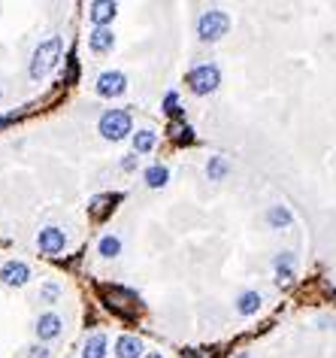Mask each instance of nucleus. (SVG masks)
<instances>
[{
	"label": "nucleus",
	"mask_w": 336,
	"mask_h": 358,
	"mask_svg": "<svg viewBox=\"0 0 336 358\" xmlns=\"http://www.w3.org/2000/svg\"><path fill=\"white\" fill-rule=\"evenodd\" d=\"M266 222H270L273 228H285V225L294 222V216L285 207H270V212H266Z\"/></svg>",
	"instance_id": "obj_17"
},
{
	"label": "nucleus",
	"mask_w": 336,
	"mask_h": 358,
	"mask_svg": "<svg viewBox=\"0 0 336 358\" xmlns=\"http://www.w3.org/2000/svg\"><path fill=\"white\" fill-rule=\"evenodd\" d=\"M58 55H61V37H49L45 43H40L34 52V61H30V76H34V79H43V76L58 64Z\"/></svg>",
	"instance_id": "obj_1"
},
{
	"label": "nucleus",
	"mask_w": 336,
	"mask_h": 358,
	"mask_svg": "<svg viewBox=\"0 0 336 358\" xmlns=\"http://www.w3.org/2000/svg\"><path fill=\"white\" fill-rule=\"evenodd\" d=\"M273 268H276L279 283H291L294 279V255L291 252H279L276 261H273Z\"/></svg>",
	"instance_id": "obj_12"
},
{
	"label": "nucleus",
	"mask_w": 336,
	"mask_h": 358,
	"mask_svg": "<svg viewBox=\"0 0 336 358\" xmlns=\"http://www.w3.org/2000/svg\"><path fill=\"white\" fill-rule=\"evenodd\" d=\"M101 134L106 140H121L131 134V116L125 110H109L101 116Z\"/></svg>",
	"instance_id": "obj_4"
},
{
	"label": "nucleus",
	"mask_w": 336,
	"mask_h": 358,
	"mask_svg": "<svg viewBox=\"0 0 336 358\" xmlns=\"http://www.w3.org/2000/svg\"><path fill=\"white\" fill-rule=\"evenodd\" d=\"M36 243H40L43 252L55 255V252H61V249L67 246V237H64V231H61V228H43L40 237H36Z\"/></svg>",
	"instance_id": "obj_7"
},
{
	"label": "nucleus",
	"mask_w": 336,
	"mask_h": 358,
	"mask_svg": "<svg viewBox=\"0 0 336 358\" xmlns=\"http://www.w3.org/2000/svg\"><path fill=\"white\" fill-rule=\"evenodd\" d=\"M101 292H103V298L109 301L106 307L116 310V313H121V316H131L134 310H136V304H140V301H136V295H134V292H127V288H118V286H112V288H109V286H103Z\"/></svg>",
	"instance_id": "obj_5"
},
{
	"label": "nucleus",
	"mask_w": 336,
	"mask_h": 358,
	"mask_svg": "<svg viewBox=\"0 0 336 358\" xmlns=\"http://www.w3.org/2000/svg\"><path fill=\"white\" fill-rule=\"evenodd\" d=\"M134 164H136L134 158H125V161H121V167H125V170H134Z\"/></svg>",
	"instance_id": "obj_24"
},
{
	"label": "nucleus",
	"mask_w": 336,
	"mask_h": 358,
	"mask_svg": "<svg viewBox=\"0 0 336 358\" xmlns=\"http://www.w3.org/2000/svg\"><path fill=\"white\" fill-rule=\"evenodd\" d=\"M118 252H121V240L112 237V234H106V237L101 240V255L103 258H116Z\"/></svg>",
	"instance_id": "obj_19"
},
{
	"label": "nucleus",
	"mask_w": 336,
	"mask_h": 358,
	"mask_svg": "<svg viewBox=\"0 0 336 358\" xmlns=\"http://www.w3.org/2000/svg\"><path fill=\"white\" fill-rule=\"evenodd\" d=\"M227 28H231V19L221 10H209L197 19V34H200V40H206V43L221 40V37L227 34Z\"/></svg>",
	"instance_id": "obj_2"
},
{
	"label": "nucleus",
	"mask_w": 336,
	"mask_h": 358,
	"mask_svg": "<svg viewBox=\"0 0 336 358\" xmlns=\"http://www.w3.org/2000/svg\"><path fill=\"white\" fill-rule=\"evenodd\" d=\"M218 82H221V73L216 64H200L188 73V88L194 95H209V91L218 88Z\"/></svg>",
	"instance_id": "obj_3"
},
{
	"label": "nucleus",
	"mask_w": 336,
	"mask_h": 358,
	"mask_svg": "<svg viewBox=\"0 0 336 358\" xmlns=\"http://www.w3.org/2000/svg\"><path fill=\"white\" fill-rule=\"evenodd\" d=\"M206 173H209V179H221L227 173V161L224 158H212L209 167H206Z\"/></svg>",
	"instance_id": "obj_21"
},
{
	"label": "nucleus",
	"mask_w": 336,
	"mask_h": 358,
	"mask_svg": "<svg viewBox=\"0 0 336 358\" xmlns=\"http://www.w3.org/2000/svg\"><path fill=\"white\" fill-rule=\"evenodd\" d=\"M116 201H118V195H103V197H94V201H91V212H94V216L101 219L103 212H106L103 203H116Z\"/></svg>",
	"instance_id": "obj_20"
},
{
	"label": "nucleus",
	"mask_w": 336,
	"mask_h": 358,
	"mask_svg": "<svg viewBox=\"0 0 336 358\" xmlns=\"http://www.w3.org/2000/svg\"><path fill=\"white\" fill-rule=\"evenodd\" d=\"M236 358H251V355H249V352H242V355H236Z\"/></svg>",
	"instance_id": "obj_25"
},
{
	"label": "nucleus",
	"mask_w": 336,
	"mask_h": 358,
	"mask_svg": "<svg viewBox=\"0 0 336 358\" xmlns=\"http://www.w3.org/2000/svg\"><path fill=\"white\" fill-rule=\"evenodd\" d=\"M149 358H164V355H158V352H151V355H149Z\"/></svg>",
	"instance_id": "obj_26"
},
{
	"label": "nucleus",
	"mask_w": 336,
	"mask_h": 358,
	"mask_svg": "<svg viewBox=\"0 0 336 358\" xmlns=\"http://www.w3.org/2000/svg\"><path fill=\"white\" fill-rule=\"evenodd\" d=\"M106 355V337L103 334H91L82 349V358H103Z\"/></svg>",
	"instance_id": "obj_15"
},
{
	"label": "nucleus",
	"mask_w": 336,
	"mask_h": 358,
	"mask_svg": "<svg viewBox=\"0 0 336 358\" xmlns=\"http://www.w3.org/2000/svg\"><path fill=\"white\" fill-rule=\"evenodd\" d=\"M116 355L118 358H140L143 344L136 337H131V334H125V337H118V344H116Z\"/></svg>",
	"instance_id": "obj_13"
},
{
	"label": "nucleus",
	"mask_w": 336,
	"mask_h": 358,
	"mask_svg": "<svg viewBox=\"0 0 336 358\" xmlns=\"http://www.w3.org/2000/svg\"><path fill=\"white\" fill-rule=\"evenodd\" d=\"M28 277H30V270L25 261H6L3 270H0V279H3L6 286H25Z\"/></svg>",
	"instance_id": "obj_8"
},
{
	"label": "nucleus",
	"mask_w": 336,
	"mask_h": 358,
	"mask_svg": "<svg viewBox=\"0 0 336 358\" xmlns=\"http://www.w3.org/2000/svg\"><path fill=\"white\" fill-rule=\"evenodd\" d=\"M258 307H261V295H258V292H242L240 298H236V313H240V316L258 313Z\"/></svg>",
	"instance_id": "obj_14"
},
{
	"label": "nucleus",
	"mask_w": 336,
	"mask_h": 358,
	"mask_svg": "<svg viewBox=\"0 0 336 358\" xmlns=\"http://www.w3.org/2000/svg\"><path fill=\"white\" fill-rule=\"evenodd\" d=\"M116 19V3L112 0H97V3H91V21H94L97 28H103L106 21Z\"/></svg>",
	"instance_id": "obj_11"
},
{
	"label": "nucleus",
	"mask_w": 336,
	"mask_h": 358,
	"mask_svg": "<svg viewBox=\"0 0 336 358\" xmlns=\"http://www.w3.org/2000/svg\"><path fill=\"white\" fill-rule=\"evenodd\" d=\"M155 143H158V137L151 131L134 134V152H151V149H155Z\"/></svg>",
	"instance_id": "obj_18"
},
{
	"label": "nucleus",
	"mask_w": 336,
	"mask_h": 358,
	"mask_svg": "<svg viewBox=\"0 0 336 358\" xmlns=\"http://www.w3.org/2000/svg\"><path fill=\"white\" fill-rule=\"evenodd\" d=\"M125 88H127V79L118 70H106L97 79V95L101 97H118V95H125Z\"/></svg>",
	"instance_id": "obj_6"
},
{
	"label": "nucleus",
	"mask_w": 336,
	"mask_h": 358,
	"mask_svg": "<svg viewBox=\"0 0 336 358\" xmlns=\"http://www.w3.org/2000/svg\"><path fill=\"white\" fill-rule=\"evenodd\" d=\"M28 358H49V349H43V346H34L28 352Z\"/></svg>",
	"instance_id": "obj_22"
},
{
	"label": "nucleus",
	"mask_w": 336,
	"mask_h": 358,
	"mask_svg": "<svg viewBox=\"0 0 336 358\" xmlns=\"http://www.w3.org/2000/svg\"><path fill=\"white\" fill-rule=\"evenodd\" d=\"M167 179H170V170H167L164 164H151L146 170V186L149 188H161V186H167Z\"/></svg>",
	"instance_id": "obj_16"
},
{
	"label": "nucleus",
	"mask_w": 336,
	"mask_h": 358,
	"mask_svg": "<svg viewBox=\"0 0 336 358\" xmlns=\"http://www.w3.org/2000/svg\"><path fill=\"white\" fill-rule=\"evenodd\" d=\"M61 334V316L58 313H43L36 319V337L40 340H52Z\"/></svg>",
	"instance_id": "obj_9"
},
{
	"label": "nucleus",
	"mask_w": 336,
	"mask_h": 358,
	"mask_svg": "<svg viewBox=\"0 0 336 358\" xmlns=\"http://www.w3.org/2000/svg\"><path fill=\"white\" fill-rule=\"evenodd\" d=\"M88 46H91V52H97V55H106V52H112V46H116V37H112L109 28H97L94 34L88 37Z\"/></svg>",
	"instance_id": "obj_10"
},
{
	"label": "nucleus",
	"mask_w": 336,
	"mask_h": 358,
	"mask_svg": "<svg viewBox=\"0 0 336 358\" xmlns=\"http://www.w3.org/2000/svg\"><path fill=\"white\" fill-rule=\"evenodd\" d=\"M43 295H45L49 301H52V298H58V286H55V283H49V286L43 288Z\"/></svg>",
	"instance_id": "obj_23"
}]
</instances>
